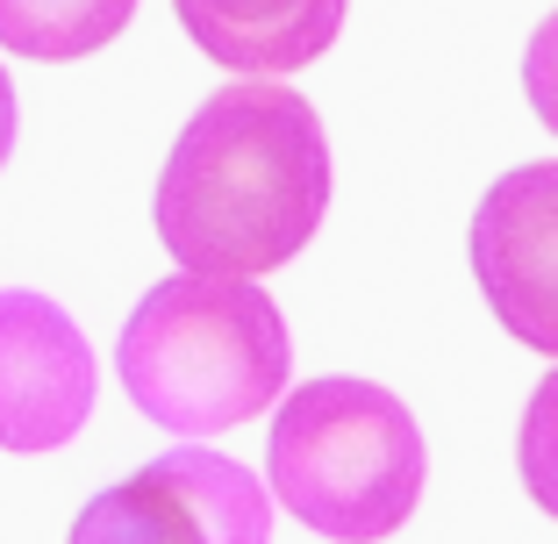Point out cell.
Here are the masks:
<instances>
[{"label":"cell","mask_w":558,"mask_h":544,"mask_svg":"<svg viewBox=\"0 0 558 544\" xmlns=\"http://www.w3.org/2000/svg\"><path fill=\"white\" fill-rule=\"evenodd\" d=\"M158 244L194 280L279 273L329 215V136L315 100L279 80H230L186 116L158 172Z\"/></svg>","instance_id":"obj_1"},{"label":"cell","mask_w":558,"mask_h":544,"mask_svg":"<svg viewBox=\"0 0 558 544\" xmlns=\"http://www.w3.org/2000/svg\"><path fill=\"white\" fill-rule=\"evenodd\" d=\"M116 373L136 415L172 437H222L287 395L294 344L279 301L251 280H158L122 323Z\"/></svg>","instance_id":"obj_2"},{"label":"cell","mask_w":558,"mask_h":544,"mask_svg":"<svg viewBox=\"0 0 558 544\" xmlns=\"http://www.w3.org/2000/svg\"><path fill=\"white\" fill-rule=\"evenodd\" d=\"M265 495L315 537L379 544L395 537L423 501L429 445L409 401L373 379L329 373L279 401L272 445H265Z\"/></svg>","instance_id":"obj_3"},{"label":"cell","mask_w":558,"mask_h":544,"mask_svg":"<svg viewBox=\"0 0 558 544\" xmlns=\"http://www.w3.org/2000/svg\"><path fill=\"white\" fill-rule=\"evenodd\" d=\"M65 544H272V495L251 466L180 445L100 487L72 516Z\"/></svg>","instance_id":"obj_4"},{"label":"cell","mask_w":558,"mask_h":544,"mask_svg":"<svg viewBox=\"0 0 558 544\" xmlns=\"http://www.w3.org/2000/svg\"><path fill=\"white\" fill-rule=\"evenodd\" d=\"M473 280L515 344L558 359V158L515 166L480 194Z\"/></svg>","instance_id":"obj_5"},{"label":"cell","mask_w":558,"mask_h":544,"mask_svg":"<svg viewBox=\"0 0 558 544\" xmlns=\"http://www.w3.org/2000/svg\"><path fill=\"white\" fill-rule=\"evenodd\" d=\"M86 330L36 287H0V451H58L94 415Z\"/></svg>","instance_id":"obj_6"},{"label":"cell","mask_w":558,"mask_h":544,"mask_svg":"<svg viewBox=\"0 0 558 544\" xmlns=\"http://www.w3.org/2000/svg\"><path fill=\"white\" fill-rule=\"evenodd\" d=\"M344 8L351 0H172L201 58L244 72V80H287V72L315 65L344 29Z\"/></svg>","instance_id":"obj_7"},{"label":"cell","mask_w":558,"mask_h":544,"mask_svg":"<svg viewBox=\"0 0 558 544\" xmlns=\"http://www.w3.org/2000/svg\"><path fill=\"white\" fill-rule=\"evenodd\" d=\"M130 15L136 0H0V50L36 65H72L116 44Z\"/></svg>","instance_id":"obj_8"},{"label":"cell","mask_w":558,"mask_h":544,"mask_svg":"<svg viewBox=\"0 0 558 544\" xmlns=\"http://www.w3.org/2000/svg\"><path fill=\"white\" fill-rule=\"evenodd\" d=\"M515 473H523L530 501L558 523V373L523 401V430H515Z\"/></svg>","instance_id":"obj_9"},{"label":"cell","mask_w":558,"mask_h":544,"mask_svg":"<svg viewBox=\"0 0 558 544\" xmlns=\"http://www.w3.org/2000/svg\"><path fill=\"white\" fill-rule=\"evenodd\" d=\"M523 94H530V108H537V122L558 136V8L523 44Z\"/></svg>","instance_id":"obj_10"},{"label":"cell","mask_w":558,"mask_h":544,"mask_svg":"<svg viewBox=\"0 0 558 544\" xmlns=\"http://www.w3.org/2000/svg\"><path fill=\"white\" fill-rule=\"evenodd\" d=\"M8 150H15V86L0 72V166H8Z\"/></svg>","instance_id":"obj_11"}]
</instances>
